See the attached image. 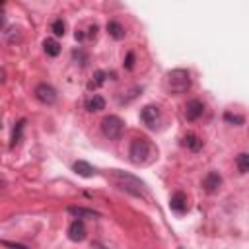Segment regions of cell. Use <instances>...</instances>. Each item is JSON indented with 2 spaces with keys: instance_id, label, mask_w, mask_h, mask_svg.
Masks as SVG:
<instances>
[{
  "instance_id": "obj_1",
  "label": "cell",
  "mask_w": 249,
  "mask_h": 249,
  "mask_svg": "<svg viewBox=\"0 0 249 249\" xmlns=\"http://www.w3.org/2000/svg\"><path fill=\"white\" fill-rule=\"evenodd\" d=\"M156 158H158V148L150 138L138 136V138H134L130 142V148H128L130 163L144 167V165H150L152 161H156Z\"/></svg>"
},
{
  "instance_id": "obj_2",
  "label": "cell",
  "mask_w": 249,
  "mask_h": 249,
  "mask_svg": "<svg viewBox=\"0 0 249 249\" xmlns=\"http://www.w3.org/2000/svg\"><path fill=\"white\" fill-rule=\"evenodd\" d=\"M109 179H111V183L119 191L126 193V195H132L136 198H146V185L136 175L126 173V171H121V169H111Z\"/></svg>"
},
{
  "instance_id": "obj_3",
  "label": "cell",
  "mask_w": 249,
  "mask_h": 249,
  "mask_svg": "<svg viewBox=\"0 0 249 249\" xmlns=\"http://www.w3.org/2000/svg\"><path fill=\"white\" fill-rule=\"evenodd\" d=\"M165 88L169 93L173 95H181V93H187L191 89V74L183 68H175V70H169L167 76H165Z\"/></svg>"
},
{
  "instance_id": "obj_4",
  "label": "cell",
  "mask_w": 249,
  "mask_h": 249,
  "mask_svg": "<svg viewBox=\"0 0 249 249\" xmlns=\"http://www.w3.org/2000/svg\"><path fill=\"white\" fill-rule=\"evenodd\" d=\"M123 130H124V123H123V119L117 117V115H109V117H105V119L101 121V132H103L109 140L121 138Z\"/></svg>"
},
{
  "instance_id": "obj_5",
  "label": "cell",
  "mask_w": 249,
  "mask_h": 249,
  "mask_svg": "<svg viewBox=\"0 0 249 249\" xmlns=\"http://www.w3.org/2000/svg\"><path fill=\"white\" fill-rule=\"evenodd\" d=\"M140 119H142V123H144L148 128H156L158 123H160V119H161L160 107H156V105H146V107H142Z\"/></svg>"
},
{
  "instance_id": "obj_6",
  "label": "cell",
  "mask_w": 249,
  "mask_h": 249,
  "mask_svg": "<svg viewBox=\"0 0 249 249\" xmlns=\"http://www.w3.org/2000/svg\"><path fill=\"white\" fill-rule=\"evenodd\" d=\"M35 97H37L43 105H53V103L56 101V91H54V88L49 86V84H39V86L35 88Z\"/></svg>"
},
{
  "instance_id": "obj_7",
  "label": "cell",
  "mask_w": 249,
  "mask_h": 249,
  "mask_svg": "<svg viewBox=\"0 0 249 249\" xmlns=\"http://www.w3.org/2000/svg\"><path fill=\"white\" fill-rule=\"evenodd\" d=\"M72 169H74V173H78L80 177H86V179H89V177H95V175H97V167H93L91 163H88V161H84V160L74 161Z\"/></svg>"
},
{
  "instance_id": "obj_8",
  "label": "cell",
  "mask_w": 249,
  "mask_h": 249,
  "mask_svg": "<svg viewBox=\"0 0 249 249\" xmlns=\"http://www.w3.org/2000/svg\"><path fill=\"white\" fill-rule=\"evenodd\" d=\"M220 185H222V175L218 171H208L206 177H204V181H202L204 191L206 193H216Z\"/></svg>"
},
{
  "instance_id": "obj_9",
  "label": "cell",
  "mask_w": 249,
  "mask_h": 249,
  "mask_svg": "<svg viewBox=\"0 0 249 249\" xmlns=\"http://www.w3.org/2000/svg\"><path fill=\"white\" fill-rule=\"evenodd\" d=\"M68 237L72 239V241H84L86 239V226H84V222L78 218V220H74L70 226H68Z\"/></svg>"
},
{
  "instance_id": "obj_10",
  "label": "cell",
  "mask_w": 249,
  "mask_h": 249,
  "mask_svg": "<svg viewBox=\"0 0 249 249\" xmlns=\"http://www.w3.org/2000/svg\"><path fill=\"white\" fill-rule=\"evenodd\" d=\"M202 111H204L202 101L191 99V101L187 103V107H185V117H187V121H196V119L202 115Z\"/></svg>"
},
{
  "instance_id": "obj_11",
  "label": "cell",
  "mask_w": 249,
  "mask_h": 249,
  "mask_svg": "<svg viewBox=\"0 0 249 249\" xmlns=\"http://www.w3.org/2000/svg\"><path fill=\"white\" fill-rule=\"evenodd\" d=\"M169 208L173 212H177V214H183L187 210V196H185V193H181V191L175 193L171 196V200H169Z\"/></svg>"
},
{
  "instance_id": "obj_12",
  "label": "cell",
  "mask_w": 249,
  "mask_h": 249,
  "mask_svg": "<svg viewBox=\"0 0 249 249\" xmlns=\"http://www.w3.org/2000/svg\"><path fill=\"white\" fill-rule=\"evenodd\" d=\"M86 109L88 111H101V109H105V99L101 97V95H97V93H93L91 97H88L86 99Z\"/></svg>"
},
{
  "instance_id": "obj_13",
  "label": "cell",
  "mask_w": 249,
  "mask_h": 249,
  "mask_svg": "<svg viewBox=\"0 0 249 249\" xmlns=\"http://www.w3.org/2000/svg\"><path fill=\"white\" fill-rule=\"evenodd\" d=\"M183 146H187V148H189V150H193V152H198V150L202 148V140H200L196 134L187 132V134L183 136Z\"/></svg>"
},
{
  "instance_id": "obj_14",
  "label": "cell",
  "mask_w": 249,
  "mask_h": 249,
  "mask_svg": "<svg viewBox=\"0 0 249 249\" xmlns=\"http://www.w3.org/2000/svg\"><path fill=\"white\" fill-rule=\"evenodd\" d=\"M72 216H76V218H95L97 216V212H93V210H89V208H84V206H68L66 208Z\"/></svg>"
},
{
  "instance_id": "obj_15",
  "label": "cell",
  "mask_w": 249,
  "mask_h": 249,
  "mask_svg": "<svg viewBox=\"0 0 249 249\" xmlns=\"http://www.w3.org/2000/svg\"><path fill=\"white\" fill-rule=\"evenodd\" d=\"M43 49H45V53H47L49 56H56V54L60 53V45H58L54 39H45V41H43Z\"/></svg>"
},
{
  "instance_id": "obj_16",
  "label": "cell",
  "mask_w": 249,
  "mask_h": 249,
  "mask_svg": "<svg viewBox=\"0 0 249 249\" xmlns=\"http://www.w3.org/2000/svg\"><path fill=\"white\" fill-rule=\"evenodd\" d=\"M107 31H109V35L115 37V39H123V37H124V29H123L121 23H117V21H109V23H107Z\"/></svg>"
},
{
  "instance_id": "obj_17",
  "label": "cell",
  "mask_w": 249,
  "mask_h": 249,
  "mask_svg": "<svg viewBox=\"0 0 249 249\" xmlns=\"http://www.w3.org/2000/svg\"><path fill=\"white\" fill-rule=\"evenodd\" d=\"M235 163H237V169H239V173H247L249 171V154H239L237 156V160H235Z\"/></svg>"
},
{
  "instance_id": "obj_18",
  "label": "cell",
  "mask_w": 249,
  "mask_h": 249,
  "mask_svg": "<svg viewBox=\"0 0 249 249\" xmlns=\"http://www.w3.org/2000/svg\"><path fill=\"white\" fill-rule=\"evenodd\" d=\"M23 126H25V119H21V121H19V123L16 124L14 132H12V144H10L12 148H14V146H16V144H18V142L21 140V130H23Z\"/></svg>"
},
{
  "instance_id": "obj_19",
  "label": "cell",
  "mask_w": 249,
  "mask_h": 249,
  "mask_svg": "<svg viewBox=\"0 0 249 249\" xmlns=\"http://www.w3.org/2000/svg\"><path fill=\"white\" fill-rule=\"evenodd\" d=\"M107 76H109L107 72H103V70H97V72L93 74V80L89 82V89H91V88H97V86H101V84L105 82V78H107Z\"/></svg>"
},
{
  "instance_id": "obj_20",
  "label": "cell",
  "mask_w": 249,
  "mask_h": 249,
  "mask_svg": "<svg viewBox=\"0 0 249 249\" xmlns=\"http://www.w3.org/2000/svg\"><path fill=\"white\" fill-rule=\"evenodd\" d=\"M224 119H226L228 123H233V124H243V123H245V119H243L241 115H231V113H226Z\"/></svg>"
},
{
  "instance_id": "obj_21",
  "label": "cell",
  "mask_w": 249,
  "mask_h": 249,
  "mask_svg": "<svg viewBox=\"0 0 249 249\" xmlns=\"http://www.w3.org/2000/svg\"><path fill=\"white\" fill-rule=\"evenodd\" d=\"M53 31H54V35H64V21L62 19H54V23H53Z\"/></svg>"
},
{
  "instance_id": "obj_22",
  "label": "cell",
  "mask_w": 249,
  "mask_h": 249,
  "mask_svg": "<svg viewBox=\"0 0 249 249\" xmlns=\"http://www.w3.org/2000/svg\"><path fill=\"white\" fill-rule=\"evenodd\" d=\"M132 66H134V53H128L126 54V60H124V68L126 70H132Z\"/></svg>"
},
{
  "instance_id": "obj_23",
  "label": "cell",
  "mask_w": 249,
  "mask_h": 249,
  "mask_svg": "<svg viewBox=\"0 0 249 249\" xmlns=\"http://www.w3.org/2000/svg\"><path fill=\"white\" fill-rule=\"evenodd\" d=\"M0 21H2V10H0Z\"/></svg>"
},
{
  "instance_id": "obj_24",
  "label": "cell",
  "mask_w": 249,
  "mask_h": 249,
  "mask_svg": "<svg viewBox=\"0 0 249 249\" xmlns=\"http://www.w3.org/2000/svg\"><path fill=\"white\" fill-rule=\"evenodd\" d=\"M0 126H2V123H0Z\"/></svg>"
}]
</instances>
